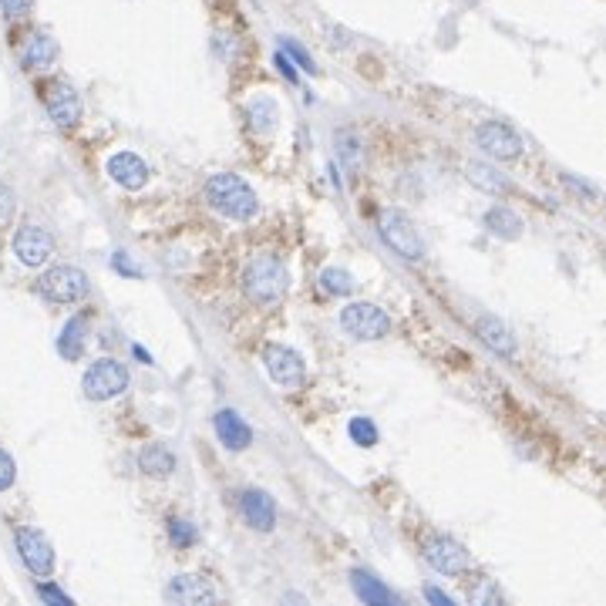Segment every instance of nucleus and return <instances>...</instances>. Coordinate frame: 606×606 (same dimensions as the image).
<instances>
[{
    "label": "nucleus",
    "instance_id": "obj_33",
    "mask_svg": "<svg viewBox=\"0 0 606 606\" xmlns=\"http://www.w3.org/2000/svg\"><path fill=\"white\" fill-rule=\"evenodd\" d=\"M14 206H17V199H14V192L4 186V182H0V219H7L14 213Z\"/></svg>",
    "mask_w": 606,
    "mask_h": 606
},
{
    "label": "nucleus",
    "instance_id": "obj_20",
    "mask_svg": "<svg viewBox=\"0 0 606 606\" xmlns=\"http://www.w3.org/2000/svg\"><path fill=\"white\" fill-rule=\"evenodd\" d=\"M351 583H354V593L361 596L364 603H371V606H391V603H398V596H394L374 573L354 569V573H351Z\"/></svg>",
    "mask_w": 606,
    "mask_h": 606
},
{
    "label": "nucleus",
    "instance_id": "obj_14",
    "mask_svg": "<svg viewBox=\"0 0 606 606\" xmlns=\"http://www.w3.org/2000/svg\"><path fill=\"white\" fill-rule=\"evenodd\" d=\"M165 600L182 603V606L213 603L216 600V590L206 580H202V576H176V580L165 586Z\"/></svg>",
    "mask_w": 606,
    "mask_h": 606
},
{
    "label": "nucleus",
    "instance_id": "obj_2",
    "mask_svg": "<svg viewBox=\"0 0 606 606\" xmlns=\"http://www.w3.org/2000/svg\"><path fill=\"white\" fill-rule=\"evenodd\" d=\"M287 266H283L277 256H256V260L246 266L243 273V287L246 297L270 307V303H280L283 293H287Z\"/></svg>",
    "mask_w": 606,
    "mask_h": 606
},
{
    "label": "nucleus",
    "instance_id": "obj_15",
    "mask_svg": "<svg viewBox=\"0 0 606 606\" xmlns=\"http://www.w3.org/2000/svg\"><path fill=\"white\" fill-rule=\"evenodd\" d=\"M240 505H243V516H246V522H250L253 529L270 532L273 526H277V502H273L266 492H260V489L243 492Z\"/></svg>",
    "mask_w": 606,
    "mask_h": 606
},
{
    "label": "nucleus",
    "instance_id": "obj_30",
    "mask_svg": "<svg viewBox=\"0 0 606 606\" xmlns=\"http://www.w3.org/2000/svg\"><path fill=\"white\" fill-rule=\"evenodd\" d=\"M34 0H0V11H4L11 21H21V17L31 14Z\"/></svg>",
    "mask_w": 606,
    "mask_h": 606
},
{
    "label": "nucleus",
    "instance_id": "obj_10",
    "mask_svg": "<svg viewBox=\"0 0 606 606\" xmlns=\"http://www.w3.org/2000/svg\"><path fill=\"white\" fill-rule=\"evenodd\" d=\"M425 559H428V566L442 576H458L468 569V553L455 543V539H445V536L431 539L425 546Z\"/></svg>",
    "mask_w": 606,
    "mask_h": 606
},
{
    "label": "nucleus",
    "instance_id": "obj_27",
    "mask_svg": "<svg viewBox=\"0 0 606 606\" xmlns=\"http://www.w3.org/2000/svg\"><path fill=\"white\" fill-rule=\"evenodd\" d=\"M347 431H351L354 445H364V448H374V445H378V428H374L371 418H351Z\"/></svg>",
    "mask_w": 606,
    "mask_h": 606
},
{
    "label": "nucleus",
    "instance_id": "obj_28",
    "mask_svg": "<svg viewBox=\"0 0 606 606\" xmlns=\"http://www.w3.org/2000/svg\"><path fill=\"white\" fill-rule=\"evenodd\" d=\"M169 539L176 546H192L196 543V526L186 519H169Z\"/></svg>",
    "mask_w": 606,
    "mask_h": 606
},
{
    "label": "nucleus",
    "instance_id": "obj_34",
    "mask_svg": "<svg viewBox=\"0 0 606 606\" xmlns=\"http://www.w3.org/2000/svg\"><path fill=\"white\" fill-rule=\"evenodd\" d=\"M38 596H41V600H48V603H58V606H71V596H64L61 590H54V586H41V590H38Z\"/></svg>",
    "mask_w": 606,
    "mask_h": 606
},
{
    "label": "nucleus",
    "instance_id": "obj_21",
    "mask_svg": "<svg viewBox=\"0 0 606 606\" xmlns=\"http://www.w3.org/2000/svg\"><path fill=\"white\" fill-rule=\"evenodd\" d=\"M485 229L499 240H519L522 236V219L512 213L509 206H495L485 213Z\"/></svg>",
    "mask_w": 606,
    "mask_h": 606
},
{
    "label": "nucleus",
    "instance_id": "obj_13",
    "mask_svg": "<svg viewBox=\"0 0 606 606\" xmlns=\"http://www.w3.org/2000/svg\"><path fill=\"white\" fill-rule=\"evenodd\" d=\"M108 176H112L122 189H142L149 182V165H145L135 152H115L108 159Z\"/></svg>",
    "mask_w": 606,
    "mask_h": 606
},
{
    "label": "nucleus",
    "instance_id": "obj_19",
    "mask_svg": "<svg viewBox=\"0 0 606 606\" xmlns=\"http://www.w3.org/2000/svg\"><path fill=\"white\" fill-rule=\"evenodd\" d=\"M85 344H88V317H71L68 324H64L61 337H58V354L64 361H81V354H85Z\"/></svg>",
    "mask_w": 606,
    "mask_h": 606
},
{
    "label": "nucleus",
    "instance_id": "obj_1",
    "mask_svg": "<svg viewBox=\"0 0 606 606\" xmlns=\"http://www.w3.org/2000/svg\"><path fill=\"white\" fill-rule=\"evenodd\" d=\"M206 199L219 216L236 219V223H250V219L260 213L256 192L246 186L240 176H229V172H219V176L206 182Z\"/></svg>",
    "mask_w": 606,
    "mask_h": 606
},
{
    "label": "nucleus",
    "instance_id": "obj_31",
    "mask_svg": "<svg viewBox=\"0 0 606 606\" xmlns=\"http://www.w3.org/2000/svg\"><path fill=\"white\" fill-rule=\"evenodd\" d=\"M112 270L125 273V277H135V280L142 277V270H139V266H135L132 260H128V253H115V256H112Z\"/></svg>",
    "mask_w": 606,
    "mask_h": 606
},
{
    "label": "nucleus",
    "instance_id": "obj_9",
    "mask_svg": "<svg viewBox=\"0 0 606 606\" xmlns=\"http://www.w3.org/2000/svg\"><path fill=\"white\" fill-rule=\"evenodd\" d=\"M475 142H479V149H485L492 155V159H516L522 152V139L516 132H512L509 125L502 122H485L479 125V132H475Z\"/></svg>",
    "mask_w": 606,
    "mask_h": 606
},
{
    "label": "nucleus",
    "instance_id": "obj_7",
    "mask_svg": "<svg viewBox=\"0 0 606 606\" xmlns=\"http://www.w3.org/2000/svg\"><path fill=\"white\" fill-rule=\"evenodd\" d=\"M14 543H17V553L24 559V566L31 569L34 576H48L54 569V549L41 529H27V526L17 529Z\"/></svg>",
    "mask_w": 606,
    "mask_h": 606
},
{
    "label": "nucleus",
    "instance_id": "obj_3",
    "mask_svg": "<svg viewBox=\"0 0 606 606\" xmlns=\"http://www.w3.org/2000/svg\"><path fill=\"white\" fill-rule=\"evenodd\" d=\"M81 388H85L88 401H112L128 388V367L122 361H115V357H101V361H95L85 371Z\"/></svg>",
    "mask_w": 606,
    "mask_h": 606
},
{
    "label": "nucleus",
    "instance_id": "obj_17",
    "mask_svg": "<svg viewBox=\"0 0 606 606\" xmlns=\"http://www.w3.org/2000/svg\"><path fill=\"white\" fill-rule=\"evenodd\" d=\"M216 435H219V442H223L226 448H233V452H243V448H250V442H253L250 425H246L236 411H219V415H216Z\"/></svg>",
    "mask_w": 606,
    "mask_h": 606
},
{
    "label": "nucleus",
    "instance_id": "obj_22",
    "mask_svg": "<svg viewBox=\"0 0 606 606\" xmlns=\"http://www.w3.org/2000/svg\"><path fill=\"white\" fill-rule=\"evenodd\" d=\"M139 468L145 475H155V479H165V475L176 472V455L165 445H149L139 452Z\"/></svg>",
    "mask_w": 606,
    "mask_h": 606
},
{
    "label": "nucleus",
    "instance_id": "obj_12",
    "mask_svg": "<svg viewBox=\"0 0 606 606\" xmlns=\"http://www.w3.org/2000/svg\"><path fill=\"white\" fill-rule=\"evenodd\" d=\"M44 105H48L51 122L58 128H71V125L81 122V98H78V91L71 85H64V81H58V85L48 88Z\"/></svg>",
    "mask_w": 606,
    "mask_h": 606
},
{
    "label": "nucleus",
    "instance_id": "obj_24",
    "mask_svg": "<svg viewBox=\"0 0 606 606\" xmlns=\"http://www.w3.org/2000/svg\"><path fill=\"white\" fill-rule=\"evenodd\" d=\"M246 115H250V125L256 128V132H270V128L277 125V105H273L270 98H256V101H250Z\"/></svg>",
    "mask_w": 606,
    "mask_h": 606
},
{
    "label": "nucleus",
    "instance_id": "obj_26",
    "mask_svg": "<svg viewBox=\"0 0 606 606\" xmlns=\"http://www.w3.org/2000/svg\"><path fill=\"white\" fill-rule=\"evenodd\" d=\"M337 155L344 159V165H347V172H354L361 169V155H364V149H361V142H357V135L354 132H341L337 135Z\"/></svg>",
    "mask_w": 606,
    "mask_h": 606
},
{
    "label": "nucleus",
    "instance_id": "obj_23",
    "mask_svg": "<svg viewBox=\"0 0 606 606\" xmlns=\"http://www.w3.org/2000/svg\"><path fill=\"white\" fill-rule=\"evenodd\" d=\"M468 179H472V186H479V189H485V192H509V179L505 176H499V172L492 169V165H485V162H472L468 165Z\"/></svg>",
    "mask_w": 606,
    "mask_h": 606
},
{
    "label": "nucleus",
    "instance_id": "obj_25",
    "mask_svg": "<svg viewBox=\"0 0 606 606\" xmlns=\"http://www.w3.org/2000/svg\"><path fill=\"white\" fill-rule=\"evenodd\" d=\"M320 283H324V290L334 293V297H347V293H354L357 287V280L347 270H341V266H327V270L320 273Z\"/></svg>",
    "mask_w": 606,
    "mask_h": 606
},
{
    "label": "nucleus",
    "instance_id": "obj_6",
    "mask_svg": "<svg viewBox=\"0 0 606 606\" xmlns=\"http://www.w3.org/2000/svg\"><path fill=\"white\" fill-rule=\"evenodd\" d=\"M341 324L357 341H381V337L391 334V317L381 307H374V303H351V307H344Z\"/></svg>",
    "mask_w": 606,
    "mask_h": 606
},
{
    "label": "nucleus",
    "instance_id": "obj_35",
    "mask_svg": "<svg viewBox=\"0 0 606 606\" xmlns=\"http://www.w3.org/2000/svg\"><path fill=\"white\" fill-rule=\"evenodd\" d=\"M277 68H280V75L287 78V81H297V71H293V64H290V58L283 51L277 54Z\"/></svg>",
    "mask_w": 606,
    "mask_h": 606
},
{
    "label": "nucleus",
    "instance_id": "obj_36",
    "mask_svg": "<svg viewBox=\"0 0 606 606\" xmlns=\"http://www.w3.org/2000/svg\"><path fill=\"white\" fill-rule=\"evenodd\" d=\"M428 600H431V603H442V606H452V603H455L452 596L442 593V590H428Z\"/></svg>",
    "mask_w": 606,
    "mask_h": 606
},
{
    "label": "nucleus",
    "instance_id": "obj_8",
    "mask_svg": "<svg viewBox=\"0 0 606 606\" xmlns=\"http://www.w3.org/2000/svg\"><path fill=\"white\" fill-rule=\"evenodd\" d=\"M54 253V236L41 226H21L14 236V256L24 266H41L48 263Z\"/></svg>",
    "mask_w": 606,
    "mask_h": 606
},
{
    "label": "nucleus",
    "instance_id": "obj_5",
    "mask_svg": "<svg viewBox=\"0 0 606 606\" xmlns=\"http://www.w3.org/2000/svg\"><path fill=\"white\" fill-rule=\"evenodd\" d=\"M38 290L54 303H78L81 297H88V273L78 270V266H54L38 280Z\"/></svg>",
    "mask_w": 606,
    "mask_h": 606
},
{
    "label": "nucleus",
    "instance_id": "obj_29",
    "mask_svg": "<svg viewBox=\"0 0 606 606\" xmlns=\"http://www.w3.org/2000/svg\"><path fill=\"white\" fill-rule=\"evenodd\" d=\"M14 479H17V465H14V458L0 448V492H7L14 485Z\"/></svg>",
    "mask_w": 606,
    "mask_h": 606
},
{
    "label": "nucleus",
    "instance_id": "obj_18",
    "mask_svg": "<svg viewBox=\"0 0 606 606\" xmlns=\"http://www.w3.org/2000/svg\"><path fill=\"white\" fill-rule=\"evenodd\" d=\"M54 61H58V41H54L51 34H34V38L24 44L21 64L27 71H44L51 68Z\"/></svg>",
    "mask_w": 606,
    "mask_h": 606
},
{
    "label": "nucleus",
    "instance_id": "obj_16",
    "mask_svg": "<svg viewBox=\"0 0 606 606\" xmlns=\"http://www.w3.org/2000/svg\"><path fill=\"white\" fill-rule=\"evenodd\" d=\"M475 334H479V341L489 347L492 354L516 357V337H512V330L505 327L499 317H482L479 324H475Z\"/></svg>",
    "mask_w": 606,
    "mask_h": 606
},
{
    "label": "nucleus",
    "instance_id": "obj_4",
    "mask_svg": "<svg viewBox=\"0 0 606 606\" xmlns=\"http://www.w3.org/2000/svg\"><path fill=\"white\" fill-rule=\"evenodd\" d=\"M378 229H381V240L388 243L398 256H404V260L415 263L425 256V243H421L418 226L411 223L404 213H398V209H384L381 219H378Z\"/></svg>",
    "mask_w": 606,
    "mask_h": 606
},
{
    "label": "nucleus",
    "instance_id": "obj_32",
    "mask_svg": "<svg viewBox=\"0 0 606 606\" xmlns=\"http://www.w3.org/2000/svg\"><path fill=\"white\" fill-rule=\"evenodd\" d=\"M283 51H287V54H290V58H297V61L303 64V68H307V71H314V58H310V54H307V51H303V48H300V44H297V41L283 38Z\"/></svg>",
    "mask_w": 606,
    "mask_h": 606
},
{
    "label": "nucleus",
    "instance_id": "obj_11",
    "mask_svg": "<svg viewBox=\"0 0 606 606\" xmlns=\"http://www.w3.org/2000/svg\"><path fill=\"white\" fill-rule=\"evenodd\" d=\"M266 371H270V378L277 381L280 388H297L303 381V357L297 351H290V347L273 344L266 347Z\"/></svg>",
    "mask_w": 606,
    "mask_h": 606
}]
</instances>
